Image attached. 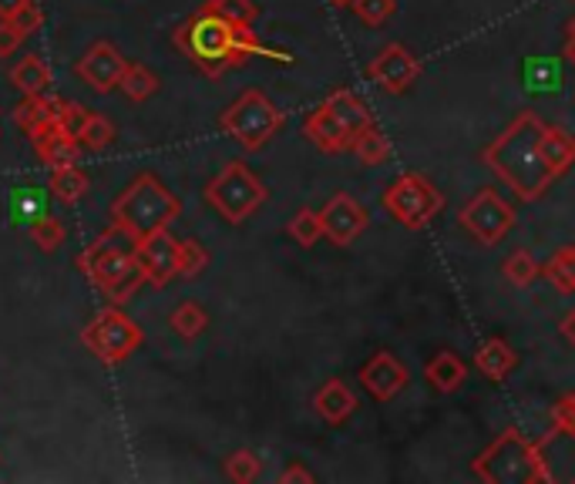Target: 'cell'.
Wrapping results in <instances>:
<instances>
[{"mask_svg": "<svg viewBox=\"0 0 575 484\" xmlns=\"http://www.w3.org/2000/svg\"><path fill=\"white\" fill-rule=\"evenodd\" d=\"M172 41L209 77H216L229 67H242L250 57H270L280 64H293V54L263 44L257 38L253 24H229L226 18H219L209 8H199L186 24H179Z\"/></svg>", "mask_w": 575, "mask_h": 484, "instance_id": "6da1fadb", "label": "cell"}, {"mask_svg": "<svg viewBox=\"0 0 575 484\" xmlns=\"http://www.w3.org/2000/svg\"><path fill=\"white\" fill-rule=\"evenodd\" d=\"M542 125L545 122L535 112H522L512 118L505 131H499L481 148L484 169L495 172L522 202L545 199L555 182L542 155Z\"/></svg>", "mask_w": 575, "mask_h": 484, "instance_id": "7a4b0ae2", "label": "cell"}, {"mask_svg": "<svg viewBox=\"0 0 575 484\" xmlns=\"http://www.w3.org/2000/svg\"><path fill=\"white\" fill-rule=\"evenodd\" d=\"M135 246H138V239H132L125 229L112 225L77 256V270L85 273L92 280V286L98 293H105L115 306L128 303L138 293V286H145V273L138 266Z\"/></svg>", "mask_w": 575, "mask_h": 484, "instance_id": "3957f363", "label": "cell"}, {"mask_svg": "<svg viewBox=\"0 0 575 484\" xmlns=\"http://www.w3.org/2000/svg\"><path fill=\"white\" fill-rule=\"evenodd\" d=\"M179 199L161 186L151 172H142L112 202V225L125 229L132 239H145L158 229H169L179 219Z\"/></svg>", "mask_w": 575, "mask_h": 484, "instance_id": "277c9868", "label": "cell"}, {"mask_svg": "<svg viewBox=\"0 0 575 484\" xmlns=\"http://www.w3.org/2000/svg\"><path fill=\"white\" fill-rule=\"evenodd\" d=\"M471 471L488 484H545L539 444L509 428L491 441L474 461Z\"/></svg>", "mask_w": 575, "mask_h": 484, "instance_id": "5b68a950", "label": "cell"}, {"mask_svg": "<svg viewBox=\"0 0 575 484\" xmlns=\"http://www.w3.org/2000/svg\"><path fill=\"white\" fill-rule=\"evenodd\" d=\"M270 199V189L263 186V179L245 166V161H226L222 172L206 186V202L229 222L239 225L250 219L263 202Z\"/></svg>", "mask_w": 575, "mask_h": 484, "instance_id": "8992f818", "label": "cell"}, {"mask_svg": "<svg viewBox=\"0 0 575 484\" xmlns=\"http://www.w3.org/2000/svg\"><path fill=\"white\" fill-rule=\"evenodd\" d=\"M283 122H286L283 112H280L263 92H257V88L242 92V95L222 112V118H219L222 131H226L232 141H239L245 151L266 148L270 138L283 128Z\"/></svg>", "mask_w": 575, "mask_h": 484, "instance_id": "52a82bcc", "label": "cell"}, {"mask_svg": "<svg viewBox=\"0 0 575 484\" xmlns=\"http://www.w3.org/2000/svg\"><path fill=\"white\" fill-rule=\"evenodd\" d=\"M380 206L404 229H425L435 215H441L445 196L438 192V186L428 176H421V172H404V176H397L387 186Z\"/></svg>", "mask_w": 575, "mask_h": 484, "instance_id": "ba28073f", "label": "cell"}, {"mask_svg": "<svg viewBox=\"0 0 575 484\" xmlns=\"http://www.w3.org/2000/svg\"><path fill=\"white\" fill-rule=\"evenodd\" d=\"M81 344L102 364L115 367V364H125L145 344V334L128 313H122V306H108L81 330Z\"/></svg>", "mask_w": 575, "mask_h": 484, "instance_id": "9c48e42d", "label": "cell"}, {"mask_svg": "<svg viewBox=\"0 0 575 484\" xmlns=\"http://www.w3.org/2000/svg\"><path fill=\"white\" fill-rule=\"evenodd\" d=\"M461 229L478 242V246L491 250L515 229V209L495 192V189H478L458 212Z\"/></svg>", "mask_w": 575, "mask_h": 484, "instance_id": "30bf717a", "label": "cell"}, {"mask_svg": "<svg viewBox=\"0 0 575 484\" xmlns=\"http://www.w3.org/2000/svg\"><path fill=\"white\" fill-rule=\"evenodd\" d=\"M367 77L384 92V95H404L418 85L421 77V61L410 54L404 44H387L370 64H367Z\"/></svg>", "mask_w": 575, "mask_h": 484, "instance_id": "8fae6325", "label": "cell"}, {"mask_svg": "<svg viewBox=\"0 0 575 484\" xmlns=\"http://www.w3.org/2000/svg\"><path fill=\"white\" fill-rule=\"evenodd\" d=\"M128 61L125 54L112 44V41H95L85 54L77 57L74 71L77 77L85 81V85L95 92V95H108L122 85V74H125Z\"/></svg>", "mask_w": 575, "mask_h": 484, "instance_id": "7c38bea8", "label": "cell"}, {"mask_svg": "<svg viewBox=\"0 0 575 484\" xmlns=\"http://www.w3.org/2000/svg\"><path fill=\"white\" fill-rule=\"evenodd\" d=\"M138 266L145 273V283L155 290H166L176 276V260H179V239L169 229H158L145 239H138L135 246Z\"/></svg>", "mask_w": 575, "mask_h": 484, "instance_id": "4fadbf2b", "label": "cell"}, {"mask_svg": "<svg viewBox=\"0 0 575 484\" xmlns=\"http://www.w3.org/2000/svg\"><path fill=\"white\" fill-rule=\"evenodd\" d=\"M323 219V235L334 242V246H351V242L367 229V209L354 202L347 192H337L331 202L320 209Z\"/></svg>", "mask_w": 575, "mask_h": 484, "instance_id": "5bb4252c", "label": "cell"}, {"mask_svg": "<svg viewBox=\"0 0 575 484\" xmlns=\"http://www.w3.org/2000/svg\"><path fill=\"white\" fill-rule=\"evenodd\" d=\"M407 380H410L407 367H404L390 350L370 354V360L360 367V387H364L374 400H380V403L394 400V397L407 387Z\"/></svg>", "mask_w": 575, "mask_h": 484, "instance_id": "9a60e30c", "label": "cell"}, {"mask_svg": "<svg viewBox=\"0 0 575 484\" xmlns=\"http://www.w3.org/2000/svg\"><path fill=\"white\" fill-rule=\"evenodd\" d=\"M545 484H575V431L548 428L539 441Z\"/></svg>", "mask_w": 575, "mask_h": 484, "instance_id": "2e32d148", "label": "cell"}, {"mask_svg": "<svg viewBox=\"0 0 575 484\" xmlns=\"http://www.w3.org/2000/svg\"><path fill=\"white\" fill-rule=\"evenodd\" d=\"M313 411L323 424L341 428L354 418L357 411V393L347 387L344 377H331L316 393H313Z\"/></svg>", "mask_w": 575, "mask_h": 484, "instance_id": "e0dca14e", "label": "cell"}, {"mask_svg": "<svg viewBox=\"0 0 575 484\" xmlns=\"http://www.w3.org/2000/svg\"><path fill=\"white\" fill-rule=\"evenodd\" d=\"M303 135H306L320 151H326V155H344V151L354 148V135L331 115V108H326V105H320V108H313V112L306 115Z\"/></svg>", "mask_w": 575, "mask_h": 484, "instance_id": "ac0fdd59", "label": "cell"}, {"mask_svg": "<svg viewBox=\"0 0 575 484\" xmlns=\"http://www.w3.org/2000/svg\"><path fill=\"white\" fill-rule=\"evenodd\" d=\"M38 158L44 166L54 172V169H64V166H77V155H81V141L71 138L67 131H61L58 125H41L38 131L28 135Z\"/></svg>", "mask_w": 575, "mask_h": 484, "instance_id": "d6986e66", "label": "cell"}, {"mask_svg": "<svg viewBox=\"0 0 575 484\" xmlns=\"http://www.w3.org/2000/svg\"><path fill=\"white\" fill-rule=\"evenodd\" d=\"M474 367L484 373V380L502 383L515 367H519V354L505 337H488L478 350H474Z\"/></svg>", "mask_w": 575, "mask_h": 484, "instance_id": "ffe728a7", "label": "cell"}, {"mask_svg": "<svg viewBox=\"0 0 575 484\" xmlns=\"http://www.w3.org/2000/svg\"><path fill=\"white\" fill-rule=\"evenodd\" d=\"M522 85L529 95H558L562 92V64L558 57L532 54L522 64Z\"/></svg>", "mask_w": 575, "mask_h": 484, "instance_id": "44dd1931", "label": "cell"}, {"mask_svg": "<svg viewBox=\"0 0 575 484\" xmlns=\"http://www.w3.org/2000/svg\"><path fill=\"white\" fill-rule=\"evenodd\" d=\"M542 155L555 179H562L575 166V135L562 125H542Z\"/></svg>", "mask_w": 575, "mask_h": 484, "instance_id": "7402d4cb", "label": "cell"}, {"mask_svg": "<svg viewBox=\"0 0 575 484\" xmlns=\"http://www.w3.org/2000/svg\"><path fill=\"white\" fill-rule=\"evenodd\" d=\"M323 105L331 108V115H334V118H337V122H341V125H344V128L354 135V141H357V135H360V131H367L370 125H377V122H374V115H370V108H367V105H364V102H360V98H357L351 88L334 92V95L326 98Z\"/></svg>", "mask_w": 575, "mask_h": 484, "instance_id": "603a6c76", "label": "cell"}, {"mask_svg": "<svg viewBox=\"0 0 575 484\" xmlns=\"http://www.w3.org/2000/svg\"><path fill=\"white\" fill-rule=\"evenodd\" d=\"M61 105L64 98H54V95H24V102L14 108V125L31 135L38 131L41 125H58V115H61Z\"/></svg>", "mask_w": 575, "mask_h": 484, "instance_id": "cb8c5ba5", "label": "cell"}, {"mask_svg": "<svg viewBox=\"0 0 575 484\" xmlns=\"http://www.w3.org/2000/svg\"><path fill=\"white\" fill-rule=\"evenodd\" d=\"M425 380L438 390V393H454L461 390V383L468 380V367L458 354L441 350L425 364Z\"/></svg>", "mask_w": 575, "mask_h": 484, "instance_id": "d4e9b609", "label": "cell"}, {"mask_svg": "<svg viewBox=\"0 0 575 484\" xmlns=\"http://www.w3.org/2000/svg\"><path fill=\"white\" fill-rule=\"evenodd\" d=\"M11 85L21 95H44L51 88V67L38 57V54H24L14 67H11Z\"/></svg>", "mask_w": 575, "mask_h": 484, "instance_id": "484cf974", "label": "cell"}, {"mask_svg": "<svg viewBox=\"0 0 575 484\" xmlns=\"http://www.w3.org/2000/svg\"><path fill=\"white\" fill-rule=\"evenodd\" d=\"M92 189V179L85 169H77V166H64V169H54L51 172V196L61 199L64 206H74L88 196Z\"/></svg>", "mask_w": 575, "mask_h": 484, "instance_id": "4316f807", "label": "cell"}, {"mask_svg": "<svg viewBox=\"0 0 575 484\" xmlns=\"http://www.w3.org/2000/svg\"><path fill=\"white\" fill-rule=\"evenodd\" d=\"M542 276L548 286L562 296H575V246H562L552 253V260L542 266Z\"/></svg>", "mask_w": 575, "mask_h": 484, "instance_id": "83f0119b", "label": "cell"}, {"mask_svg": "<svg viewBox=\"0 0 575 484\" xmlns=\"http://www.w3.org/2000/svg\"><path fill=\"white\" fill-rule=\"evenodd\" d=\"M169 327H172L176 337H182V340H196V337H202L206 327H209V313H206L196 299H186V303H179V306L172 309Z\"/></svg>", "mask_w": 575, "mask_h": 484, "instance_id": "f1b7e54d", "label": "cell"}, {"mask_svg": "<svg viewBox=\"0 0 575 484\" xmlns=\"http://www.w3.org/2000/svg\"><path fill=\"white\" fill-rule=\"evenodd\" d=\"M158 74L151 71V67H145V64H128L125 67V74H122V95L128 98V102H148L155 92H158Z\"/></svg>", "mask_w": 575, "mask_h": 484, "instance_id": "f546056e", "label": "cell"}, {"mask_svg": "<svg viewBox=\"0 0 575 484\" xmlns=\"http://www.w3.org/2000/svg\"><path fill=\"white\" fill-rule=\"evenodd\" d=\"M502 273H505V280H509L512 286L529 290V286L542 276V263L535 260V253H529V250H515V253L502 263Z\"/></svg>", "mask_w": 575, "mask_h": 484, "instance_id": "4dcf8cb0", "label": "cell"}, {"mask_svg": "<svg viewBox=\"0 0 575 484\" xmlns=\"http://www.w3.org/2000/svg\"><path fill=\"white\" fill-rule=\"evenodd\" d=\"M209 266V250L199 239H179V260H176V276L179 280H199Z\"/></svg>", "mask_w": 575, "mask_h": 484, "instance_id": "1f68e13d", "label": "cell"}, {"mask_svg": "<svg viewBox=\"0 0 575 484\" xmlns=\"http://www.w3.org/2000/svg\"><path fill=\"white\" fill-rule=\"evenodd\" d=\"M351 151L364 161V166H384V161L390 158V141H387V135L377 125H370L367 131L357 135Z\"/></svg>", "mask_w": 575, "mask_h": 484, "instance_id": "d6a6232c", "label": "cell"}, {"mask_svg": "<svg viewBox=\"0 0 575 484\" xmlns=\"http://www.w3.org/2000/svg\"><path fill=\"white\" fill-rule=\"evenodd\" d=\"M286 232H290V239L296 242V246L310 250V246H316V242L323 239V219H320V212H313V209H300V212L290 219Z\"/></svg>", "mask_w": 575, "mask_h": 484, "instance_id": "836d02e7", "label": "cell"}, {"mask_svg": "<svg viewBox=\"0 0 575 484\" xmlns=\"http://www.w3.org/2000/svg\"><path fill=\"white\" fill-rule=\"evenodd\" d=\"M64 235H67V229H64V222H61L58 215H38V219L31 222V239H34V246H38L41 253L61 250V246H64Z\"/></svg>", "mask_w": 575, "mask_h": 484, "instance_id": "e575fe53", "label": "cell"}, {"mask_svg": "<svg viewBox=\"0 0 575 484\" xmlns=\"http://www.w3.org/2000/svg\"><path fill=\"white\" fill-rule=\"evenodd\" d=\"M202 8L216 11L229 24H253L260 18V8L253 4V0H206Z\"/></svg>", "mask_w": 575, "mask_h": 484, "instance_id": "d590c367", "label": "cell"}, {"mask_svg": "<svg viewBox=\"0 0 575 484\" xmlns=\"http://www.w3.org/2000/svg\"><path fill=\"white\" fill-rule=\"evenodd\" d=\"M77 141L85 145V148H92V151H105L112 141H115V125L105 118V115H98V112H92L88 115V125H85V131L77 135Z\"/></svg>", "mask_w": 575, "mask_h": 484, "instance_id": "8d00e7d4", "label": "cell"}, {"mask_svg": "<svg viewBox=\"0 0 575 484\" xmlns=\"http://www.w3.org/2000/svg\"><path fill=\"white\" fill-rule=\"evenodd\" d=\"M226 477L229 481H236V484H250V481H257L260 477V457L253 454V451H236V454H229L226 457Z\"/></svg>", "mask_w": 575, "mask_h": 484, "instance_id": "74e56055", "label": "cell"}, {"mask_svg": "<svg viewBox=\"0 0 575 484\" xmlns=\"http://www.w3.org/2000/svg\"><path fill=\"white\" fill-rule=\"evenodd\" d=\"M354 14L364 21V24H370V28H380V24H387L390 18H394V11H397V0H354Z\"/></svg>", "mask_w": 575, "mask_h": 484, "instance_id": "f35d334b", "label": "cell"}, {"mask_svg": "<svg viewBox=\"0 0 575 484\" xmlns=\"http://www.w3.org/2000/svg\"><path fill=\"white\" fill-rule=\"evenodd\" d=\"M88 108H81V105H74V102H64L61 105V115H58V128L61 131H67L71 138H77L81 131H85V125H88Z\"/></svg>", "mask_w": 575, "mask_h": 484, "instance_id": "ab89813d", "label": "cell"}, {"mask_svg": "<svg viewBox=\"0 0 575 484\" xmlns=\"http://www.w3.org/2000/svg\"><path fill=\"white\" fill-rule=\"evenodd\" d=\"M552 428L575 431V390H568L565 397L555 400V408H552Z\"/></svg>", "mask_w": 575, "mask_h": 484, "instance_id": "60d3db41", "label": "cell"}, {"mask_svg": "<svg viewBox=\"0 0 575 484\" xmlns=\"http://www.w3.org/2000/svg\"><path fill=\"white\" fill-rule=\"evenodd\" d=\"M24 44V34L11 24V21H0V57L14 54Z\"/></svg>", "mask_w": 575, "mask_h": 484, "instance_id": "b9f144b4", "label": "cell"}, {"mask_svg": "<svg viewBox=\"0 0 575 484\" xmlns=\"http://www.w3.org/2000/svg\"><path fill=\"white\" fill-rule=\"evenodd\" d=\"M11 24H14V28L24 34V38H31V34L41 28V11H38V4H28L21 14H14V18H11Z\"/></svg>", "mask_w": 575, "mask_h": 484, "instance_id": "7bdbcfd3", "label": "cell"}, {"mask_svg": "<svg viewBox=\"0 0 575 484\" xmlns=\"http://www.w3.org/2000/svg\"><path fill=\"white\" fill-rule=\"evenodd\" d=\"M558 334H562V340H565L568 347H575V306L558 319Z\"/></svg>", "mask_w": 575, "mask_h": 484, "instance_id": "ee69618b", "label": "cell"}, {"mask_svg": "<svg viewBox=\"0 0 575 484\" xmlns=\"http://www.w3.org/2000/svg\"><path fill=\"white\" fill-rule=\"evenodd\" d=\"M34 0H0V21H11L14 14H21Z\"/></svg>", "mask_w": 575, "mask_h": 484, "instance_id": "f6af8a7d", "label": "cell"}, {"mask_svg": "<svg viewBox=\"0 0 575 484\" xmlns=\"http://www.w3.org/2000/svg\"><path fill=\"white\" fill-rule=\"evenodd\" d=\"M562 57H565V64H572V67H575V21H568V24H565V44H562Z\"/></svg>", "mask_w": 575, "mask_h": 484, "instance_id": "bcb514c9", "label": "cell"}, {"mask_svg": "<svg viewBox=\"0 0 575 484\" xmlns=\"http://www.w3.org/2000/svg\"><path fill=\"white\" fill-rule=\"evenodd\" d=\"M280 481H283V484H290V481H313V471H306L303 464H290V467L280 474Z\"/></svg>", "mask_w": 575, "mask_h": 484, "instance_id": "7dc6e473", "label": "cell"}, {"mask_svg": "<svg viewBox=\"0 0 575 484\" xmlns=\"http://www.w3.org/2000/svg\"><path fill=\"white\" fill-rule=\"evenodd\" d=\"M326 4H331V8H351L354 0H326Z\"/></svg>", "mask_w": 575, "mask_h": 484, "instance_id": "c3c4849f", "label": "cell"}]
</instances>
